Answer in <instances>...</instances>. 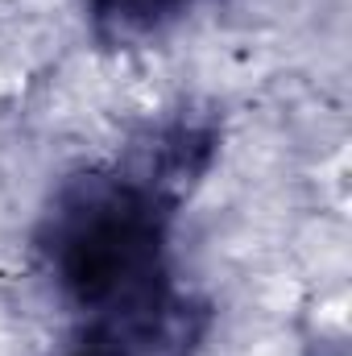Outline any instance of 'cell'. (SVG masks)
Returning a JSON list of instances; mask_svg holds the SVG:
<instances>
[{
    "label": "cell",
    "mask_w": 352,
    "mask_h": 356,
    "mask_svg": "<svg viewBox=\"0 0 352 356\" xmlns=\"http://www.w3.org/2000/svg\"><path fill=\"white\" fill-rule=\"evenodd\" d=\"M95 25L108 38H141L175 21L195 0H88Z\"/></svg>",
    "instance_id": "7a4b0ae2"
},
{
    "label": "cell",
    "mask_w": 352,
    "mask_h": 356,
    "mask_svg": "<svg viewBox=\"0 0 352 356\" xmlns=\"http://www.w3.org/2000/svg\"><path fill=\"white\" fill-rule=\"evenodd\" d=\"M182 191L137 170L88 175L63 186L42 224V257L58 294L104 323H150L178 307L166 286V228Z\"/></svg>",
    "instance_id": "6da1fadb"
}]
</instances>
